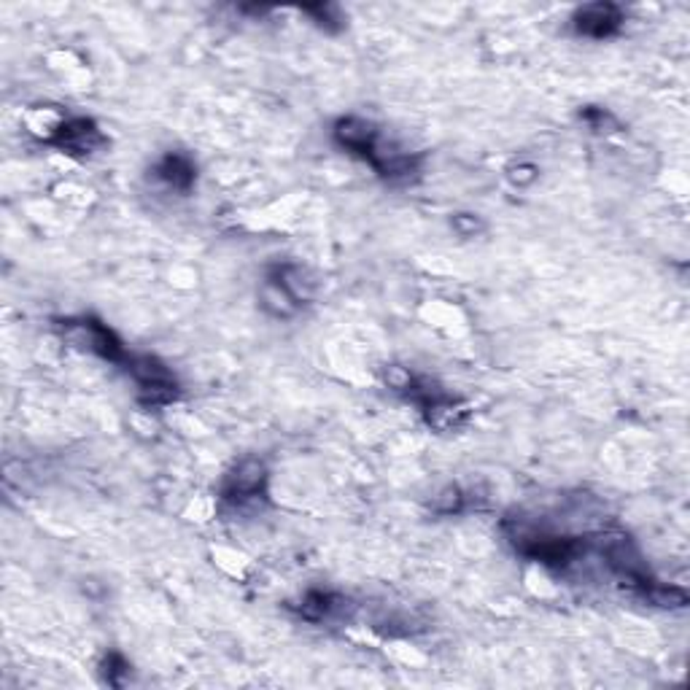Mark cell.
Instances as JSON below:
<instances>
[{
  "label": "cell",
  "instance_id": "6da1fadb",
  "mask_svg": "<svg viewBox=\"0 0 690 690\" xmlns=\"http://www.w3.org/2000/svg\"><path fill=\"white\" fill-rule=\"evenodd\" d=\"M60 332H62V337L71 345H76L81 351L97 353V356H103L108 362H127L121 340L97 319H68V321H60Z\"/></svg>",
  "mask_w": 690,
  "mask_h": 690
},
{
  "label": "cell",
  "instance_id": "7a4b0ae2",
  "mask_svg": "<svg viewBox=\"0 0 690 690\" xmlns=\"http://www.w3.org/2000/svg\"><path fill=\"white\" fill-rule=\"evenodd\" d=\"M124 364H127L129 375L135 378V383L141 386L137 399H141L146 407H160V404H168L176 399L179 386H176V378L165 370V364H160L152 356H127Z\"/></svg>",
  "mask_w": 690,
  "mask_h": 690
},
{
  "label": "cell",
  "instance_id": "3957f363",
  "mask_svg": "<svg viewBox=\"0 0 690 690\" xmlns=\"http://www.w3.org/2000/svg\"><path fill=\"white\" fill-rule=\"evenodd\" d=\"M267 470L259 459H243L221 483V499L224 502H248L264 494Z\"/></svg>",
  "mask_w": 690,
  "mask_h": 690
},
{
  "label": "cell",
  "instance_id": "277c9868",
  "mask_svg": "<svg viewBox=\"0 0 690 690\" xmlns=\"http://www.w3.org/2000/svg\"><path fill=\"white\" fill-rule=\"evenodd\" d=\"M572 22L586 38H610L623 28V12L615 4H588L578 9Z\"/></svg>",
  "mask_w": 690,
  "mask_h": 690
},
{
  "label": "cell",
  "instance_id": "5b68a950",
  "mask_svg": "<svg viewBox=\"0 0 690 690\" xmlns=\"http://www.w3.org/2000/svg\"><path fill=\"white\" fill-rule=\"evenodd\" d=\"M52 144L71 154H92L95 149L103 146V135L89 119H71L54 129Z\"/></svg>",
  "mask_w": 690,
  "mask_h": 690
},
{
  "label": "cell",
  "instance_id": "8992f818",
  "mask_svg": "<svg viewBox=\"0 0 690 690\" xmlns=\"http://www.w3.org/2000/svg\"><path fill=\"white\" fill-rule=\"evenodd\" d=\"M335 141L345 149V152H353L364 160L372 157V152L378 149L380 137H378V129L372 121H364L359 116H348V119H340L335 124Z\"/></svg>",
  "mask_w": 690,
  "mask_h": 690
},
{
  "label": "cell",
  "instance_id": "52a82bcc",
  "mask_svg": "<svg viewBox=\"0 0 690 690\" xmlns=\"http://www.w3.org/2000/svg\"><path fill=\"white\" fill-rule=\"evenodd\" d=\"M157 179H162L170 189H179V192H189L195 187V165L187 154H168L160 160V165L154 168Z\"/></svg>",
  "mask_w": 690,
  "mask_h": 690
},
{
  "label": "cell",
  "instance_id": "ba28073f",
  "mask_svg": "<svg viewBox=\"0 0 690 690\" xmlns=\"http://www.w3.org/2000/svg\"><path fill=\"white\" fill-rule=\"evenodd\" d=\"M424 410H427V421H429V427H435V429H440V432L456 429V427L467 419V407H464V404H459V402H453L448 394L437 396V399H435V402H429Z\"/></svg>",
  "mask_w": 690,
  "mask_h": 690
},
{
  "label": "cell",
  "instance_id": "9c48e42d",
  "mask_svg": "<svg viewBox=\"0 0 690 690\" xmlns=\"http://www.w3.org/2000/svg\"><path fill=\"white\" fill-rule=\"evenodd\" d=\"M262 305L272 316H281V319H287V316H292L297 311V303L292 300V295L278 281H272V278H267L264 287H262Z\"/></svg>",
  "mask_w": 690,
  "mask_h": 690
},
{
  "label": "cell",
  "instance_id": "30bf717a",
  "mask_svg": "<svg viewBox=\"0 0 690 690\" xmlns=\"http://www.w3.org/2000/svg\"><path fill=\"white\" fill-rule=\"evenodd\" d=\"M332 610H335V596H329L324 591H308L303 599L300 615L305 620H324Z\"/></svg>",
  "mask_w": 690,
  "mask_h": 690
},
{
  "label": "cell",
  "instance_id": "8fae6325",
  "mask_svg": "<svg viewBox=\"0 0 690 690\" xmlns=\"http://www.w3.org/2000/svg\"><path fill=\"white\" fill-rule=\"evenodd\" d=\"M644 591V599H650L653 604L658 607H685L687 604V594L682 588H674V586H658V583H650L642 588Z\"/></svg>",
  "mask_w": 690,
  "mask_h": 690
},
{
  "label": "cell",
  "instance_id": "7c38bea8",
  "mask_svg": "<svg viewBox=\"0 0 690 690\" xmlns=\"http://www.w3.org/2000/svg\"><path fill=\"white\" fill-rule=\"evenodd\" d=\"M305 14H311L321 28H329V30H337L343 25V17H340V9L332 6V4H319V6H305L303 9Z\"/></svg>",
  "mask_w": 690,
  "mask_h": 690
},
{
  "label": "cell",
  "instance_id": "4fadbf2b",
  "mask_svg": "<svg viewBox=\"0 0 690 690\" xmlns=\"http://www.w3.org/2000/svg\"><path fill=\"white\" fill-rule=\"evenodd\" d=\"M596 132H610V127L615 129L618 127V121H615V116L610 113V111H604V108H586L583 113H580Z\"/></svg>",
  "mask_w": 690,
  "mask_h": 690
},
{
  "label": "cell",
  "instance_id": "5bb4252c",
  "mask_svg": "<svg viewBox=\"0 0 690 690\" xmlns=\"http://www.w3.org/2000/svg\"><path fill=\"white\" fill-rule=\"evenodd\" d=\"M461 502H464V496H461L459 488H445V491L435 499V507H437L440 512H459V510H461Z\"/></svg>",
  "mask_w": 690,
  "mask_h": 690
},
{
  "label": "cell",
  "instance_id": "9a60e30c",
  "mask_svg": "<svg viewBox=\"0 0 690 690\" xmlns=\"http://www.w3.org/2000/svg\"><path fill=\"white\" fill-rule=\"evenodd\" d=\"M453 229L461 232L464 237H470V235H475V232L480 229V219H475V216H470V213H461V216L453 219Z\"/></svg>",
  "mask_w": 690,
  "mask_h": 690
},
{
  "label": "cell",
  "instance_id": "2e32d148",
  "mask_svg": "<svg viewBox=\"0 0 690 690\" xmlns=\"http://www.w3.org/2000/svg\"><path fill=\"white\" fill-rule=\"evenodd\" d=\"M127 669H129V666H127V661H124L121 655L111 653V655L105 658V674H108V682H111V685H113V679H116L113 674H124Z\"/></svg>",
  "mask_w": 690,
  "mask_h": 690
}]
</instances>
